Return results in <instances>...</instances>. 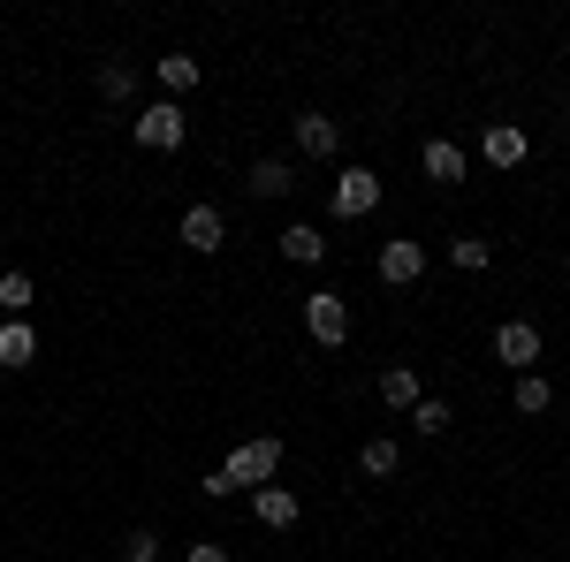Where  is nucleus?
I'll return each mask as SVG.
<instances>
[{"mask_svg":"<svg viewBox=\"0 0 570 562\" xmlns=\"http://www.w3.org/2000/svg\"><path fill=\"white\" fill-rule=\"evenodd\" d=\"M220 472H228V486H266V479L282 472V441H274V433H259V441H236Z\"/></svg>","mask_w":570,"mask_h":562,"instance_id":"f257e3e1","label":"nucleus"},{"mask_svg":"<svg viewBox=\"0 0 570 562\" xmlns=\"http://www.w3.org/2000/svg\"><path fill=\"white\" fill-rule=\"evenodd\" d=\"M305 335L320 349H343V343H351V304L335 297V289H312V297H305Z\"/></svg>","mask_w":570,"mask_h":562,"instance_id":"f03ea898","label":"nucleus"},{"mask_svg":"<svg viewBox=\"0 0 570 562\" xmlns=\"http://www.w3.org/2000/svg\"><path fill=\"white\" fill-rule=\"evenodd\" d=\"M327 206H335L343 220H365L373 206H381V175H373V168H343V175H335V190H327Z\"/></svg>","mask_w":570,"mask_h":562,"instance_id":"7ed1b4c3","label":"nucleus"},{"mask_svg":"<svg viewBox=\"0 0 570 562\" xmlns=\"http://www.w3.org/2000/svg\"><path fill=\"white\" fill-rule=\"evenodd\" d=\"M183 130H190V122H183L176 99H160V107L137 115V145H145V152H183Z\"/></svg>","mask_w":570,"mask_h":562,"instance_id":"20e7f679","label":"nucleus"},{"mask_svg":"<svg viewBox=\"0 0 570 562\" xmlns=\"http://www.w3.org/2000/svg\"><path fill=\"white\" fill-rule=\"evenodd\" d=\"M220 244H228V220H220V206H190V214H183V252L214 259Z\"/></svg>","mask_w":570,"mask_h":562,"instance_id":"39448f33","label":"nucleus"},{"mask_svg":"<svg viewBox=\"0 0 570 562\" xmlns=\"http://www.w3.org/2000/svg\"><path fill=\"white\" fill-rule=\"evenodd\" d=\"M494 357H502V365H540V327H532V319H502V327H494Z\"/></svg>","mask_w":570,"mask_h":562,"instance_id":"423d86ee","label":"nucleus"},{"mask_svg":"<svg viewBox=\"0 0 570 562\" xmlns=\"http://www.w3.org/2000/svg\"><path fill=\"white\" fill-rule=\"evenodd\" d=\"M480 152H487V168H525L532 137L518 130V122H487V137H480Z\"/></svg>","mask_w":570,"mask_h":562,"instance_id":"0eeeda50","label":"nucleus"},{"mask_svg":"<svg viewBox=\"0 0 570 562\" xmlns=\"http://www.w3.org/2000/svg\"><path fill=\"white\" fill-rule=\"evenodd\" d=\"M426 274V244H411V236H395V244H381V282H395V289H411Z\"/></svg>","mask_w":570,"mask_h":562,"instance_id":"6e6552de","label":"nucleus"},{"mask_svg":"<svg viewBox=\"0 0 570 562\" xmlns=\"http://www.w3.org/2000/svg\"><path fill=\"white\" fill-rule=\"evenodd\" d=\"M252 510H259V524H266V532H289V524L305 517V502H297L289 486H252Z\"/></svg>","mask_w":570,"mask_h":562,"instance_id":"1a4fd4ad","label":"nucleus"},{"mask_svg":"<svg viewBox=\"0 0 570 562\" xmlns=\"http://www.w3.org/2000/svg\"><path fill=\"white\" fill-rule=\"evenodd\" d=\"M282 259L289 266H320L327 259V236H320L312 220H289V228H282Z\"/></svg>","mask_w":570,"mask_h":562,"instance_id":"9d476101","label":"nucleus"},{"mask_svg":"<svg viewBox=\"0 0 570 562\" xmlns=\"http://www.w3.org/2000/svg\"><path fill=\"white\" fill-rule=\"evenodd\" d=\"M335 145H343V130L327 115H297V152L305 160H335Z\"/></svg>","mask_w":570,"mask_h":562,"instance_id":"9b49d317","label":"nucleus"},{"mask_svg":"<svg viewBox=\"0 0 570 562\" xmlns=\"http://www.w3.org/2000/svg\"><path fill=\"white\" fill-rule=\"evenodd\" d=\"M31 357H39V335H31L23 319H0V365H8V373H23Z\"/></svg>","mask_w":570,"mask_h":562,"instance_id":"f8f14e48","label":"nucleus"},{"mask_svg":"<svg viewBox=\"0 0 570 562\" xmlns=\"http://www.w3.org/2000/svg\"><path fill=\"white\" fill-rule=\"evenodd\" d=\"M419 160H426L434 183H464V145H449V137H426V152H419Z\"/></svg>","mask_w":570,"mask_h":562,"instance_id":"ddd939ff","label":"nucleus"},{"mask_svg":"<svg viewBox=\"0 0 570 562\" xmlns=\"http://www.w3.org/2000/svg\"><path fill=\"white\" fill-rule=\"evenodd\" d=\"M419 373H411V365H389V373H381V403H389V411H419Z\"/></svg>","mask_w":570,"mask_h":562,"instance_id":"4468645a","label":"nucleus"},{"mask_svg":"<svg viewBox=\"0 0 570 562\" xmlns=\"http://www.w3.org/2000/svg\"><path fill=\"white\" fill-rule=\"evenodd\" d=\"M289 190H297V168L289 160H259L252 168V198H289Z\"/></svg>","mask_w":570,"mask_h":562,"instance_id":"2eb2a0df","label":"nucleus"},{"mask_svg":"<svg viewBox=\"0 0 570 562\" xmlns=\"http://www.w3.org/2000/svg\"><path fill=\"white\" fill-rule=\"evenodd\" d=\"M395 464H403V448H395L389 433H373V441H365V448H357V472H365V479H389Z\"/></svg>","mask_w":570,"mask_h":562,"instance_id":"dca6fc26","label":"nucleus"},{"mask_svg":"<svg viewBox=\"0 0 570 562\" xmlns=\"http://www.w3.org/2000/svg\"><path fill=\"white\" fill-rule=\"evenodd\" d=\"M99 99L130 107V99H137V69H122V61H107V69H99Z\"/></svg>","mask_w":570,"mask_h":562,"instance_id":"f3484780","label":"nucleus"},{"mask_svg":"<svg viewBox=\"0 0 570 562\" xmlns=\"http://www.w3.org/2000/svg\"><path fill=\"white\" fill-rule=\"evenodd\" d=\"M548 403H556V388H548V373H518V411H525V418H540Z\"/></svg>","mask_w":570,"mask_h":562,"instance_id":"a211bd4d","label":"nucleus"},{"mask_svg":"<svg viewBox=\"0 0 570 562\" xmlns=\"http://www.w3.org/2000/svg\"><path fill=\"white\" fill-rule=\"evenodd\" d=\"M39 297L31 289V274H0V319H23V304Z\"/></svg>","mask_w":570,"mask_h":562,"instance_id":"6ab92c4d","label":"nucleus"},{"mask_svg":"<svg viewBox=\"0 0 570 562\" xmlns=\"http://www.w3.org/2000/svg\"><path fill=\"white\" fill-rule=\"evenodd\" d=\"M160 85H168V91L183 99V91L198 85V61H190V53H168V61H160Z\"/></svg>","mask_w":570,"mask_h":562,"instance_id":"aec40b11","label":"nucleus"},{"mask_svg":"<svg viewBox=\"0 0 570 562\" xmlns=\"http://www.w3.org/2000/svg\"><path fill=\"white\" fill-rule=\"evenodd\" d=\"M411 426H419V433H449V403H441V395H419Z\"/></svg>","mask_w":570,"mask_h":562,"instance_id":"412c9836","label":"nucleus"},{"mask_svg":"<svg viewBox=\"0 0 570 562\" xmlns=\"http://www.w3.org/2000/svg\"><path fill=\"white\" fill-rule=\"evenodd\" d=\"M122 562H160V532H153V524H137L130 540H122Z\"/></svg>","mask_w":570,"mask_h":562,"instance_id":"4be33fe9","label":"nucleus"},{"mask_svg":"<svg viewBox=\"0 0 570 562\" xmlns=\"http://www.w3.org/2000/svg\"><path fill=\"white\" fill-rule=\"evenodd\" d=\"M449 259L464 266V274H487V244H480V236H456V244H449Z\"/></svg>","mask_w":570,"mask_h":562,"instance_id":"5701e85b","label":"nucleus"},{"mask_svg":"<svg viewBox=\"0 0 570 562\" xmlns=\"http://www.w3.org/2000/svg\"><path fill=\"white\" fill-rule=\"evenodd\" d=\"M183 562H236V555H228L220 540H198V548H190V555H183Z\"/></svg>","mask_w":570,"mask_h":562,"instance_id":"b1692460","label":"nucleus"}]
</instances>
